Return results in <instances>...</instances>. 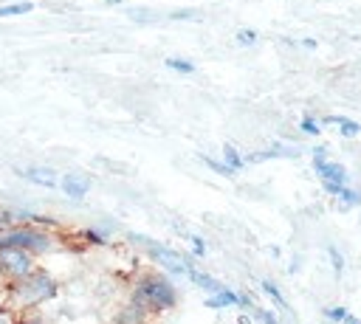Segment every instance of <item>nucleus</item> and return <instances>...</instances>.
Masks as SVG:
<instances>
[{"mask_svg":"<svg viewBox=\"0 0 361 324\" xmlns=\"http://www.w3.org/2000/svg\"><path fill=\"white\" fill-rule=\"evenodd\" d=\"M56 293H59L56 279H54L48 270L37 268V270L28 273L25 279H20V282L3 287V310H8L11 316L34 313V310L42 307L45 301L56 299Z\"/></svg>","mask_w":361,"mask_h":324,"instance_id":"1","label":"nucleus"},{"mask_svg":"<svg viewBox=\"0 0 361 324\" xmlns=\"http://www.w3.org/2000/svg\"><path fill=\"white\" fill-rule=\"evenodd\" d=\"M0 248H20V251L31 254L34 259H39V256H48L59 248V237L48 228L17 223V225H6L0 231Z\"/></svg>","mask_w":361,"mask_h":324,"instance_id":"2","label":"nucleus"},{"mask_svg":"<svg viewBox=\"0 0 361 324\" xmlns=\"http://www.w3.org/2000/svg\"><path fill=\"white\" fill-rule=\"evenodd\" d=\"M133 307H138L141 313L144 310H169V307H175V287H172V282L166 276H161V273H144L135 282Z\"/></svg>","mask_w":361,"mask_h":324,"instance_id":"3","label":"nucleus"},{"mask_svg":"<svg viewBox=\"0 0 361 324\" xmlns=\"http://www.w3.org/2000/svg\"><path fill=\"white\" fill-rule=\"evenodd\" d=\"M130 239L138 242V245H144L147 254H149L161 268H166L169 273H175V276H192V273H195L192 256H183V254H178V251H172V248H166V245H158V242H152V239L144 237V234H130Z\"/></svg>","mask_w":361,"mask_h":324,"instance_id":"4","label":"nucleus"},{"mask_svg":"<svg viewBox=\"0 0 361 324\" xmlns=\"http://www.w3.org/2000/svg\"><path fill=\"white\" fill-rule=\"evenodd\" d=\"M37 268L39 265H37V259L31 254H25L20 248H0V282H3V287L25 279Z\"/></svg>","mask_w":361,"mask_h":324,"instance_id":"5","label":"nucleus"},{"mask_svg":"<svg viewBox=\"0 0 361 324\" xmlns=\"http://www.w3.org/2000/svg\"><path fill=\"white\" fill-rule=\"evenodd\" d=\"M59 189L71 200H85L90 192V177L85 172H65V175H59Z\"/></svg>","mask_w":361,"mask_h":324,"instance_id":"6","label":"nucleus"},{"mask_svg":"<svg viewBox=\"0 0 361 324\" xmlns=\"http://www.w3.org/2000/svg\"><path fill=\"white\" fill-rule=\"evenodd\" d=\"M20 177L31 180L34 186H42V189H56L59 186V172L51 169V166H28V169H14Z\"/></svg>","mask_w":361,"mask_h":324,"instance_id":"7","label":"nucleus"},{"mask_svg":"<svg viewBox=\"0 0 361 324\" xmlns=\"http://www.w3.org/2000/svg\"><path fill=\"white\" fill-rule=\"evenodd\" d=\"M313 166L319 172V177L324 183H338V186H347V169L341 163H333L327 158H313Z\"/></svg>","mask_w":361,"mask_h":324,"instance_id":"8","label":"nucleus"},{"mask_svg":"<svg viewBox=\"0 0 361 324\" xmlns=\"http://www.w3.org/2000/svg\"><path fill=\"white\" fill-rule=\"evenodd\" d=\"M324 124H338V132L344 135V138H358L361 135V124L358 121H353V118H347V116H327V118H322Z\"/></svg>","mask_w":361,"mask_h":324,"instance_id":"9","label":"nucleus"},{"mask_svg":"<svg viewBox=\"0 0 361 324\" xmlns=\"http://www.w3.org/2000/svg\"><path fill=\"white\" fill-rule=\"evenodd\" d=\"M240 304V296L234 293V290H228V287H223L220 293H214L212 299H206V307H212V310H220V307H237Z\"/></svg>","mask_w":361,"mask_h":324,"instance_id":"10","label":"nucleus"},{"mask_svg":"<svg viewBox=\"0 0 361 324\" xmlns=\"http://www.w3.org/2000/svg\"><path fill=\"white\" fill-rule=\"evenodd\" d=\"M34 8V3H28V0H23V3H6V6H0V20H6V17H20V14H28Z\"/></svg>","mask_w":361,"mask_h":324,"instance_id":"11","label":"nucleus"},{"mask_svg":"<svg viewBox=\"0 0 361 324\" xmlns=\"http://www.w3.org/2000/svg\"><path fill=\"white\" fill-rule=\"evenodd\" d=\"M223 161H226V166H228L231 172H237V169H243V166H245V163H243V155H240L231 144H226V147H223Z\"/></svg>","mask_w":361,"mask_h":324,"instance_id":"12","label":"nucleus"},{"mask_svg":"<svg viewBox=\"0 0 361 324\" xmlns=\"http://www.w3.org/2000/svg\"><path fill=\"white\" fill-rule=\"evenodd\" d=\"M189 279H195V282H197V285H200L203 290H212V293H220V290L226 287V285H220V282H217L214 276H206V273H197V270H195V273H192Z\"/></svg>","mask_w":361,"mask_h":324,"instance_id":"13","label":"nucleus"},{"mask_svg":"<svg viewBox=\"0 0 361 324\" xmlns=\"http://www.w3.org/2000/svg\"><path fill=\"white\" fill-rule=\"evenodd\" d=\"M166 68H172V70H178V73H195V65H192L189 59H178V56H169V59H166Z\"/></svg>","mask_w":361,"mask_h":324,"instance_id":"14","label":"nucleus"},{"mask_svg":"<svg viewBox=\"0 0 361 324\" xmlns=\"http://www.w3.org/2000/svg\"><path fill=\"white\" fill-rule=\"evenodd\" d=\"M259 287H262V293H268V296H271V299H274V301H276L279 307H285V299H282L279 287H276V285H274L271 279H262V282H259Z\"/></svg>","mask_w":361,"mask_h":324,"instance_id":"15","label":"nucleus"},{"mask_svg":"<svg viewBox=\"0 0 361 324\" xmlns=\"http://www.w3.org/2000/svg\"><path fill=\"white\" fill-rule=\"evenodd\" d=\"M336 197H338V200H344V206H358V203H361V194H358L355 189H347V186H341Z\"/></svg>","mask_w":361,"mask_h":324,"instance_id":"16","label":"nucleus"},{"mask_svg":"<svg viewBox=\"0 0 361 324\" xmlns=\"http://www.w3.org/2000/svg\"><path fill=\"white\" fill-rule=\"evenodd\" d=\"M82 237H85L87 242H93V245H104V242H107V231H99V228H85Z\"/></svg>","mask_w":361,"mask_h":324,"instance_id":"17","label":"nucleus"},{"mask_svg":"<svg viewBox=\"0 0 361 324\" xmlns=\"http://www.w3.org/2000/svg\"><path fill=\"white\" fill-rule=\"evenodd\" d=\"M200 161H203V163H206L212 172H217V175H234V172H231L226 163H217V161H214V158H209V155H200Z\"/></svg>","mask_w":361,"mask_h":324,"instance_id":"18","label":"nucleus"},{"mask_svg":"<svg viewBox=\"0 0 361 324\" xmlns=\"http://www.w3.org/2000/svg\"><path fill=\"white\" fill-rule=\"evenodd\" d=\"M302 132H305V135H319L322 127H319V121H316L313 116H305V118H302Z\"/></svg>","mask_w":361,"mask_h":324,"instance_id":"19","label":"nucleus"},{"mask_svg":"<svg viewBox=\"0 0 361 324\" xmlns=\"http://www.w3.org/2000/svg\"><path fill=\"white\" fill-rule=\"evenodd\" d=\"M237 42L240 45H254L257 42V31L254 28H240L237 31Z\"/></svg>","mask_w":361,"mask_h":324,"instance_id":"20","label":"nucleus"},{"mask_svg":"<svg viewBox=\"0 0 361 324\" xmlns=\"http://www.w3.org/2000/svg\"><path fill=\"white\" fill-rule=\"evenodd\" d=\"M327 254H330V259H333V270L341 273V270H344V256L338 254V248H336V245H327Z\"/></svg>","mask_w":361,"mask_h":324,"instance_id":"21","label":"nucleus"},{"mask_svg":"<svg viewBox=\"0 0 361 324\" xmlns=\"http://www.w3.org/2000/svg\"><path fill=\"white\" fill-rule=\"evenodd\" d=\"M11 324H45V318H39L37 313H23V316H14Z\"/></svg>","mask_w":361,"mask_h":324,"instance_id":"22","label":"nucleus"},{"mask_svg":"<svg viewBox=\"0 0 361 324\" xmlns=\"http://www.w3.org/2000/svg\"><path fill=\"white\" fill-rule=\"evenodd\" d=\"M197 17V8H178V11H169V20H195Z\"/></svg>","mask_w":361,"mask_h":324,"instance_id":"23","label":"nucleus"},{"mask_svg":"<svg viewBox=\"0 0 361 324\" xmlns=\"http://www.w3.org/2000/svg\"><path fill=\"white\" fill-rule=\"evenodd\" d=\"M324 316H327L330 321H344L347 310H344V307H327V310H324Z\"/></svg>","mask_w":361,"mask_h":324,"instance_id":"24","label":"nucleus"},{"mask_svg":"<svg viewBox=\"0 0 361 324\" xmlns=\"http://www.w3.org/2000/svg\"><path fill=\"white\" fill-rule=\"evenodd\" d=\"M189 239H192V251H195V256H203V254H206L203 239H200V237H189Z\"/></svg>","mask_w":361,"mask_h":324,"instance_id":"25","label":"nucleus"},{"mask_svg":"<svg viewBox=\"0 0 361 324\" xmlns=\"http://www.w3.org/2000/svg\"><path fill=\"white\" fill-rule=\"evenodd\" d=\"M257 316H259L265 324H276V316H274V313H268V310H257Z\"/></svg>","mask_w":361,"mask_h":324,"instance_id":"26","label":"nucleus"},{"mask_svg":"<svg viewBox=\"0 0 361 324\" xmlns=\"http://www.w3.org/2000/svg\"><path fill=\"white\" fill-rule=\"evenodd\" d=\"M324 155H327V147H316L313 149V158H324Z\"/></svg>","mask_w":361,"mask_h":324,"instance_id":"27","label":"nucleus"},{"mask_svg":"<svg viewBox=\"0 0 361 324\" xmlns=\"http://www.w3.org/2000/svg\"><path fill=\"white\" fill-rule=\"evenodd\" d=\"M344 324H361V321H358L355 316H350V313H347V316H344Z\"/></svg>","mask_w":361,"mask_h":324,"instance_id":"28","label":"nucleus"},{"mask_svg":"<svg viewBox=\"0 0 361 324\" xmlns=\"http://www.w3.org/2000/svg\"><path fill=\"white\" fill-rule=\"evenodd\" d=\"M107 6H118V3H124V0H104Z\"/></svg>","mask_w":361,"mask_h":324,"instance_id":"29","label":"nucleus"},{"mask_svg":"<svg viewBox=\"0 0 361 324\" xmlns=\"http://www.w3.org/2000/svg\"><path fill=\"white\" fill-rule=\"evenodd\" d=\"M3 228H6V223H3V214H0V231H3Z\"/></svg>","mask_w":361,"mask_h":324,"instance_id":"30","label":"nucleus"}]
</instances>
